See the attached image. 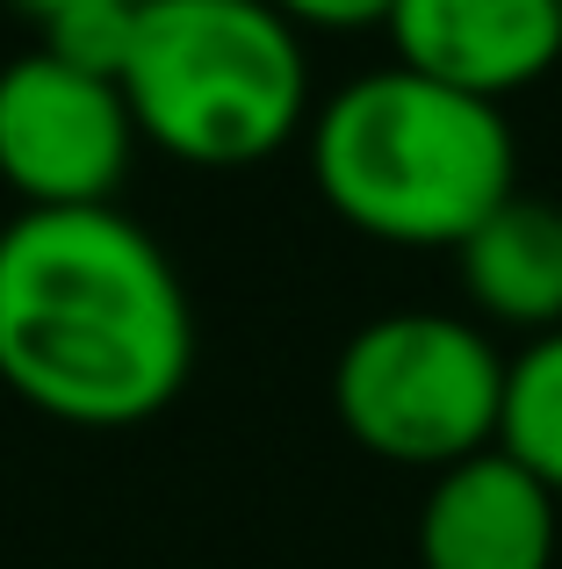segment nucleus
<instances>
[{
	"label": "nucleus",
	"mask_w": 562,
	"mask_h": 569,
	"mask_svg": "<svg viewBox=\"0 0 562 569\" xmlns=\"http://www.w3.org/2000/svg\"><path fill=\"white\" fill-rule=\"evenodd\" d=\"M8 8H22L29 22L43 29V22H51V14H66V8H87V0H8Z\"/></svg>",
	"instance_id": "11"
},
{
	"label": "nucleus",
	"mask_w": 562,
	"mask_h": 569,
	"mask_svg": "<svg viewBox=\"0 0 562 569\" xmlns=\"http://www.w3.org/2000/svg\"><path fill=\"white\" fill-rule=\"evenodd\" d=\"M562 541V498L534 469L483 447L433 476L419 512V562L425 569H549Z\"/></svg>",
	"instance_id": "7"
},
{
	"label": "nucleus",
	"mask_w": 562,
	"mask_h": 569,
	"mask_svg": "<svg viewBox=\"0 0 562 569\" xmlns=\"http://www.w3.org/2000/svg\"><path fill=\"white\" fill-rule=\"evenodd\" d=\"M303 138L324 209L382 246L454 252L520 188V144L505 109L411 66L347 80L310 109Z\"/></svg>",
	"instance_id": "2"
},
{
	"label": "nucleus",
	"mask_w": 562,
	"mask_h": 569,
	"mask_svg": "<svg viewBox=\"0 0 562 569\" xmlns=\"http://www.w3.org/2000/svg\"><path fill=\"white\" fill-rule=\"evenodd\" d=\"M138 123L116 80L37 51L0 66V181L22 209L116 202L138 152Z\"/></svg>",
	"instance_id": "5"
},
{
	"label": "nucleus",
	"mask_w": 562,
	"mask_h": 569,
	"mask_svg": "<svg viewBox=\"0 0 562 569\" xmlns=\"http://www.w3.org/2000/svg\"><path fill=\"white\" fill-rule=\"evenodd\" d=\"M498 447L520 469H534L541 483L562 498V325L541 339H526L505 361V418H498Z\"/></svg>",
	"instance_id": "9"
},
{
	"label": "nucleus",
	"mask_w": 562,
	"mask_h": 569,
	"mask_svg": "<svg viewBox=\"0 0 562 569\" xmlns=\"http://www.w3.org/2000/svg\"><path fill=\"white\" fill-rule=\"evenodd\" d=\"M462 260V289L505 332H555L562 325V209L541 194L512 188L476 231L454 246Z\"/></svg>",
	"instance_id": "8"
},
{
	"label": "nucleus",
	"mask_w": 562,
	"mask_h": 569,
	"mask_svg": "<svg viewBox=\"0 0 562 569\" xmlns=\"http://www.w3.org/2000/svg\"><path fill=\"white\" fill-rule=\"evenodd\" d=\"M295 29H382L397 0H274Z\"/></svg>",
	"instance_id": "10"
},
{
	"label": "nucleus",
	"mask_w": 562,
	"mask_h": 569,
	"mask_svg": "<svg viewBox=\"0 0 562 569\" xmlns=\"http://www.w3.org/2000/svg\"><path fill=\"white\" fill-rule=\"evenodd\" d=\"M332 411L375 461L454 469L498 447L505 418V353L483 325L448 310H390L339 347Z\"/></svg>",
	"instance_id": "4"
},
{
	"label": "nucleus",
	"mask_w": 562,
	"mask_h": 569,
	"mask_svg": "<svg viewBox=\"0 0 562 569\" xmlns=\"http://www.w3.org/2000/svg\"><path fill=\"white\" fill-rule=\"evenodd\" d=\"M130 123L181 167H260L310 130L303 29L274 0H138L116 72Z\"/></svg>",
	"instance_id": "3"
},
{
	"label": "nucleus",
	"mask_w": 562,
	"mask_h": 569,
	"mask_svg": "<svg viewBox=\"0 0 562 569\" xmlns=\"http://www.w3.org/2000/svg\"><path fill=\"white\" fill-rule=\"evenodd\" d=\"M397 66L505 109L562 58V0H397Z\"/></svg>",
	"instance_id": "6"
},
{
	"label": "nucleus",
	"mask_w": 562,
	"mask_h": 569,
	"mask_svg": "<svg viewBox=\"0 0 562 569\" xmlns=\"http://www.w3.org/2000/svg\"><path fill=\"white\" fill-rule=\"evenodd\" d=\"M195 310L116 202L0 223V382L58 426H144L188 389Z\"/></svg>",
	"instance_id": "1"
}]
</instances>
